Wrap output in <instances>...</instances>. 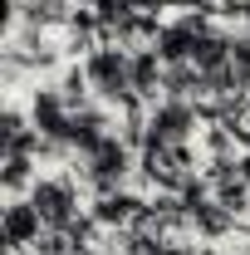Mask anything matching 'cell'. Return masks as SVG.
I'll list each match as a JSON object with an SVG mask.
<instances>
[{
  "instance_id": "obj_1",
  "label": "cell",
  "mask_w": 250,
  "mask_h": 255,
  "mask_svg": "<svg viewBox=\"0 0 250 255\" xmlns=\"http://www.w3.org/2000/svg\"><path fill=\"white\" fill-rule=\"evenodd\" d=\"M84 74H89V84H94V98L108 103L113 113L142 103V98L132 94V49L118 44V39H98L94 49L84 54Z\"/></svg>"
},
{
  "instance_id": "obj_2",
  "label": "cell",
  "mask_w": 250,
  "mask_h": 255,
  "mask_svg": "<svg viewBox=\"0 0 250 255\" xmlns=\"http://www.w3.org/2000/svg\"><path fill=\"white\" fill-rule=\"evenodd\" d=\"M201 103H191V98H157L147 103V113H142V132H147V142L142 147H196V137H201Z\"/></svg>"
},
{
  "instance_id": "obj_3",
  "label": "cell",
  "mask_w": 250,
  "mask_h": 255,
  "mask_svg": "<svg viewBox=\"0 0 250 255\" xmlns=\"http://www.w3.org/2000/svg\"><path fill=\"white\" fill-rule=\"evenodd\" d=\"M25 108H30V123L39 128V137H49V142H64V147H69L74 108H69V98L59 94L54 79H34L30 94H25ZM69 152H74V147H69Z\"/></svg>"
},
{
  "instance_id": "obj_4",
  "label": "cell",
  "mask_w": 250,
  "mask_h": 255,
  "mask_svg": "<svg viewBox=\"0 0 250 255\" xmlns=\"http://www.w3.org/2000/svg\"><path fill=\"white\" fill-rule=\"evenodd\" d=\"M0 236H5V251L10 255H30L44 241V216L34 211L30 196H5V211H0Z\"/></svg>"
},
{
  "instance_id": "obj_5",
  "label": "cell",
  "mask_w": 250,
  "mask_h": 255,
  "mask_svg": "<svg viewBox=\"0 0 250 255\" xmlns=\"http://www.w3.org/2000/svg\"><path fill=\"white\" fill-rule=\"evenodd\" d=\"M162 84H167V64H162V54H157L152 44L132 49V94L142 98V103H157V98H162Z\"/></svg>"
},
{
  "instance_id": "obj_6",
  "label": "cell",
  "mask_w": 250,
  "mask_h": 255,
  "mask_svg": "<svg viewBox=\"0 0 250 255\" xmlns=\"http://www.w3.org/2000/svg\"><path fill=\"white\" fill-rule=\"evenodd\" d=\"M0 182H5V196H25V191L39 182V157H34V152H5Z\"/></svg>"
},
{
  "instance_id": "obj_7",
  "label": "cell",
  "mask_w": 250,
  "mask_h": 255,
  "mask_svg": "<svg viewBox=\"0 0 250 255\" xmlns=\"http://www.w3.org/2000/svg\"><path fill=\"white\" fill-rule=\"evenodd\" d=\"M74 255H113V251H108V246L98 241V246H79V251H74Z\"/></svg>"
},
{
  "instance_id": "obj_8",
  "label": "cell",
  "mask_w": 250,
  "mask_h": 255,
  "mask_svg": "<svg viewBox=\"0 0 250 255\" xmlns=\"http://www.w3.org/2000/svg\"><path fill=\"white\" fill-rule=\"evenodd\" d=\"M132 255H137V251H132Z\"/></svg>"
}]
</instances>
